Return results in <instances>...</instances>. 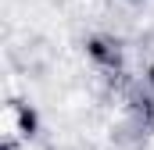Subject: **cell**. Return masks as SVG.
I'll return each instance as SVG.
<instances>
[{
    "label": "cell",
    "instance_id": "obj_1",
    "mask_svg": "<svg viewBox=\"0 0 154 150\" xmlns=\"http://www.w3.org/2000/svg\"><path fill=\"white\" fill-rule=\"evenodd\" d=\"M39 132V111L29 100H7L0 107V150H25Z\"/></svg>",
    "mask_w": 154,
    "mask_h": 150
},
{
    "label": "cell",
    "instance_id": "obj_2",
    "mask_svg": "<svg viewBox=\"0 0 154 150\" xmlns=\"http://www.w3.org/2000/svg\"><path fill=\"white\" fill-rule=\"evenodd\" d=\"M143 75H147V86L154 89V54L147 57V72H143Z\"/></svg>",
    "mask_w": 154,
    "mask_h": 150
}]
</instances>
